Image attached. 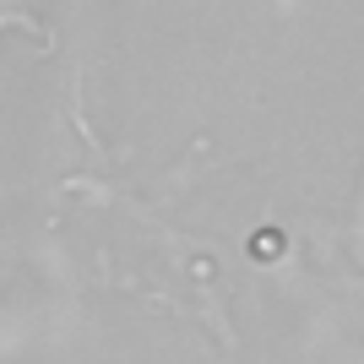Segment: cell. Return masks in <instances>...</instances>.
<instances>
[{"label": "cell", "mask_w": 364, "mask_h": 364, "mask_svg": "<svg viewBox=\"0 0 364 364\" xmlns=\"http://www.w3.org/2000/svg\"><path fill=\"white\" fill-rule=\"evenodd\" d=\"M272 250H277V228H261L250 240V256H272Z\"/></svg>", "instance_id": "cell-1"}]
</instances>
